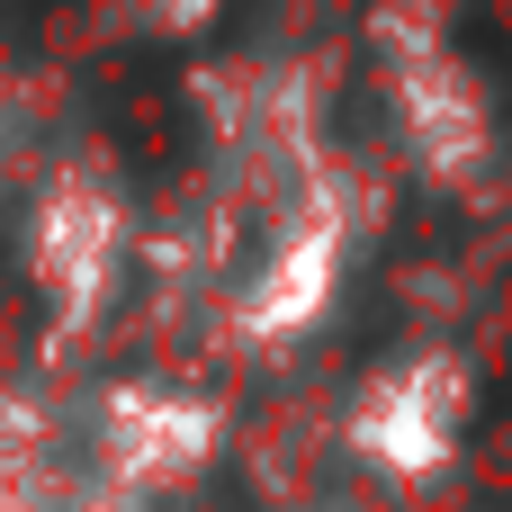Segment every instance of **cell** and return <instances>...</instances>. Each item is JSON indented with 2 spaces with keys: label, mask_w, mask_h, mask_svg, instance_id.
I'll use <instances>...</instances> for the list:
<instances>
[{
  "label": "cell",
  "mask_w": 512,
  "mask_h": 512,
  "mask_svg": "<svg viewBox=\"0 0 512 512\" xmlns=\"http://www.w3.org/2000/svg\"><path fill=\"white\" fill-rule=\"evenodd\" d=\"M468 432V369L450 351H423V360H396L378 378H360L351 414H342V450L396 486L432 477Z\"/></svg>",
  "instance_id": "cell-2"
},
{
  "label": "cell",
  "mask_w": 512,
  "mask_h": 512,
  "mask_svg": "<svg viewBox=\"0 0 512 512\" xmlns=\"http://www.w3.org/2000/svg\"><path fill=\"white\" fill-rule=\"evenodd\" d=\"M378 72H387L396 135H405V153H414L432 180H468V171L495 153L486 90H477V72H468V63H459L432 27L387 18V27H378Z\"/></svg>",
  "instance_id": "cell-1"
},
{
  "label": "cell",
  "mask_w": 512,
  "mask_h": 512,
  "mask_svg": "<svg viewBox=\"0 0 512 512\" xmlns=\"http://www.w3.org/2000/svg\"><path fill=\"white\" fill-rule=\"evenodd\" d=\"M207 9L216 0H126V27L135 36H189V27H207Z\"/></svg>",
  "instance_id": "cell-3"
}]
</instances>
